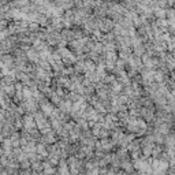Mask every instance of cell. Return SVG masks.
Returning <instances> with one entry per match:
<instances>
[{"label": "cell", "mask_w": 175, "mask_h": 175, "mask_svg": "<svg viewBox=\"0 0 175 175\" xmlns=\"http://www.w3.org/2000/svg\"><path fill=\"white\" fill-rule=\"evenodd\" d=\"M156 15H158V17H160V18H164V17H165V11H164V10H162V8H160V10H158V11H156Z\"/></svg>", "instance_id": "1"}]
</instances>
